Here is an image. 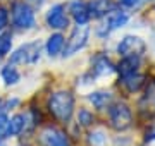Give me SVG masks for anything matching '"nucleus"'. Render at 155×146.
Instances as JSON below:
<instances>
[{
    "label": "nucleus",
    "instance_id": "obj_25",
    "mask_svg": "<svg viewBox=\"0 0 155 146\" xmlns=\"http://www.w3.org/2000/svg\"><path fill=\"white\" fill-rule=\"evenodd\" d=\"M121 4H124L126 7H138L141 0H121Z\"/></svg>",
    "mask_w": 155,
    "mask_h": 146
},
{
    "label": "nucleus",
    "instance_id": "obj_9",
    "mask_svg": "<svg viewBox=\"0 0 155 146\" xmlns=\"http://www.w3.org/2000/svg\"><path fill=\"white\" fill-rule=\"evenodd\" d=\"M69 11H71V16L74 17L79 26H84V24L90 21V9H88V4L84 0H72L71 5H69Z\"/></svg>",
    "mask_w": 155,
    "mask_h": 146
},
{
    "label": "nucleus",
    "instance_id": "obj_20",
    "mask_svg": "<svg viewBox=\"0 0 155 146\" xmlns=\"http://www.w3.org/2000/svg\"><path fill=\"white\" fill-rule=\"evenodd\" d=\"M9 127H11V117L7 113L0 112V139L11 138L9 136Z\"/></svg>",
    "mask_w": 155,
    "mask_h": 146
},
{
    "label": "nucleus",
    "instance_id": "obj_19",
    "mask_svg": "<svg viewBox=\"0 0 155 146\" xmlns=\"http://www.w3.org/2000/svg\"><path fill=\"white\" fill-rule=\"evenodd\" d=\"M11 46H12V34L9 31L0 33V57H5L11 52Z\"/></svg>",
    "mask_w": 155,
    "mask_h": 146
},
{
    "label": "nucleus",
    "instance_id": "obj_6",
    "mask_svg": "<svg viewBox=\"0 0 155 146\" xmlns=\"http://www.w3.org/2000/svg\"><path fill=\"white\" fill-rule=\"evenodd\" d=\"M145 52V41L140 36H124L117 45V53L122 57H140Z\"/></svg>",
    "mask_w": 155,
    "mask_h": 146
},
{
    "label": "nucleus",
    "instance_id": "obj_7",
    "mask_svg": "<svg viewBox=\"0 0 155 146\" xmlns=\"http://www.w3.org/2000/svg\"><path fill=\"white\" fill-rule=\"evenodd\" d=\"M40 144L41 146H71L69 136L57 127H45L40 132Z\"/></svg>",
    "mask_w": 155,
    "mask_h": 146
},
{
    "label": "nucleus",
    "instance_id": "obj_21",
    "mask_svg": "<svg viewBox=\"0 0 155 146\" xmlns=\"http://www.w3.org/2000/svg\"><path fill=\"white\" fill-rule=\"evenodd\" d=\"M93 113L90 112V110H86V108H81L79 112H78V122L81 124V125H91L93 124Z\"/></svg>",
    "mask_w": 155,
    "mask_h": 146
},
{
    "label": "nucleus",
    "instance_id": "obj_12",
    "mask_svg": "<svg viewBox=\"0 0 155 146\" xmlns=\"http://www.w3.org/2000/svg\"><path fill=\"white\" fill-rule=\"evenodd\" d=\"M64 45H66V38H64L61 33H55V34H52V36L47 40L45 48H47V53H48L50 57H55V55H59V53L62 52Z\"/></svg>",
    "mask_w": 155,
    "mask_h": 146
},
{
    "label": "nucleus",
    "instance_id": "obj_29",
    "mask_svg": "<svg viewBox=\"0 0 155 146\" xmlns=\"http://www.w3.org/2000/svg\"><path fill=\"white\" fill-rule=\"evenodd\" d=\"M0 146H5V144H0Z\"/></svg>",
    "mask_w": 155,
    "mask_h": 146
},
{
    "label": "nucleus",
    "instance_id": "obj_13",
    "mask_svg": "<svg viewBox=\"0 0 155 146\" xmlns=\"http://www.w3.org/2000/svg\"><path fill=\"white\" fill-rule=\"evenodd\" d=\"M88 100L93 103V107L104 110L112 103V93H109V91H95V93H90Z\"/></svg>",
    "mask_w": 155,
    "mask_h": 146
},
{
    "label": "nucleus",
    "instance_id": "obj_5",
    "mask_svg": "<svg viewBox=\"0 0 155 146\" xmlns=\"http://www.w3.org/2000/svg\"><path fill=\"white\" fill-rule=\"evenodd\" d=\"M88 38H90V28H86V26H78V28L71 33V38L67 40L64 55L71 57V55H74L76 52H79L81 48H84L86 43H88Z\"/></svg>",
    "mask_w": 155,
    "mask_h": 146
},
{
    "label": "nucleus",
    "instance_id": "obj_18",
    "mask_svg": "<svg viewBox=\"0 0 155 146\" xmlns=\"http://www.w3.org/2000/svg\"><path fill=\"white\" fill-rule=\"evenodd\" d=\"M88 9L91 17H102L109 11V0H93L88 5Z\"/></svg>",
    "mask_w": 155,
    "mask_h": 146
},
{
    "label": "nucleus",
    "instance_id": "obj_1",
    "mask_svg": "<svg viewBox=\"0 0 155 146\" xmlns=\"http://www.w3.org/2000/svg\"><path fill=\"white\" fill-rule=\"evenodd\" d=\"M48 110L61 122H69L74 112V96L71 91H55L48 98Z\"/></svg>",
    "mask_w": 155,
    "mask_h": 146
},
{
    "label": "nucleus",
    "instance_id": "obj_24",
    "mask_svg": "<svg viewBox=\"0 0 155 146\" xmlns=\"http://www.w3.org/2000/svg\"><path fill=\"white\" fill-rule=\"evenodd\" d=\"M17 105H19V98H12V100H9L5 103V110H11V108H14V107H17Z\"/></svg>",
    "mask_w": 155,
    "mask_h": 146
},
{
    "label": "nucleus",
    "instance_id": "obj_11",
    "mask_svg": "<svg viewBox=\"0 0 155 146\" xmlns=\"http://www.w3.org/2000/svg\"><path fill=\"white\" fill-rule=\"evenodd\" d=\"M114 71H116L114 64H112L105 55H97L95 57L93 71H91L93 76H97V78H100V76H110V74H114Z\"/></svg>",
    "mask_w": 155,
    "mask_h": 146
},
{
    "label": "nucleus",
    "instance_id": "obj_26",
    "mask_svg": "<svg viewBox=\"0 0 155 146\" xmlns=\"http://www.w3.org/2000/svg\"><path fill=\"white\" fill-rule=\"evenodd\" d=\"M153 139H155V125L147 131V141H153Z\"/></svg>",
    "mask_w": 155,
    "mask_h": 146
},
{
    "label": "nucleus",
    "instance_id": "obj_4",
    "mask_svg": "<svg viewBox=\"0 0 155 146\" xmlns=\"http://www.w3.org/2000/svg\"><path fill=\"white\" fill-rule=\"evenodd\" d=\"M40 41H29L17 48L11 55L12 64H35L40 59Z\"/></svg>",
    "mask_w": 155,
    "mask_h": 146
},
{
    "label": "nucleus",
    "instance_id": "obj_15",
    "mask_svg": "<svg viewBox=\"0 0 155 146\" xmlns=\"http://www.w3.org/2000/svg\"><path fill=\"white\" fill-rule=\"evenodd\" d=\"M0 76H2V79H4V83H5L7 86L11 84H17L19 83V79H21V72L17 71L14 65H4L2 67V71H0Z\"/></svg>",
    "mask_w": 155,
    "mask_h": 146
},
{
    "label": "nucleus",
    "instance_id": "obj_22",
    "mask_svg": "<svg viewBox=\"0 0 155 146\" xmlns=\"http://www.w3.org/2000/svg\"><path fill=\"white\" fill-rule=\"evenodd\" d=\"M105 141H107V136L104 131H95V132L90 134V143L93 146H104Z\"/></svg>",
    "mask_w": 155,
    "mask_h": 146
},
{
    "label": "nucleus",
    "instance_id": "obj_23",
    "mask_svg": "<svg viewBox=\"0 0 155 146\" xmlns=\"http://www.w3.org/2000/svg\"><path fill=\"white\" fill-rule=\"evenodd\" d=\"M5 24H7V12L4 9H0V31L5 28Z\"/></svg>",
    "mask_w": 155,
    "mask_h": 146
},
{
    "label": "nucleus",
    "instance_id": "obj_10",
    "mask_svg": "<svg viewBox=\"0 0 155 146\" xmlns=\"http://www.w3.org/2000/svg\"><path fill=\"white\" fill-rule=\"evenodd\" d=\"M29 124H36L29 113H16L11 117V127H9V136H21L28 129Z\"/></svg>",
    "mask_w": 155,
    "mask_h": 146
},
{
    "label": "nucleus",
    "instance_id": "obj_28",
    "mask_svg": "<svg viewBox=\"0 0 155 146\" xmlns=\"http://www.w3.org/2000/svg\"><path fill=\"white\" fill-rule=\"evenodd\" d=\"M0 107H2V100H0Z\"/></svg>",
    "mask_w": 155,
    "mask_h": 146
},
{
    "label": "nucleus",
    "instance_id": "obj_27",
    "mask_svg": "<svg viewBox=\"0 0 155 146\" xmlns=\"http://www.w3.org/2000/svg\"><path fill=\"white\" fill-rule=\"evenodd\" d=\"M29 2H33L35 7H41V5H43V2H45V0H29Z\"/></svg>",
    "mask_w": 155,
    "mask_h": 146
},
{
    "label": "nucleus",
    "instance_id": "obj_8",
    "mask_svg": "<svg viewBox=\"0 0 155 146\" xmlns=\"http://www.w3.org/2000/svg\"><path fill=\"white\" fill-rule=\"evenodd\" d=\"M47 24H48L52 29L67 28L69 21H67V16H66V12H64V5L57 4V5H54L48 12H47Z\"/></svg>",
    "mask_w": 155,
    "mask_h": 146
},
{
    "label": "nucleus",
    "instance_id": "obj_3",
    "mask_svg": "<svg viewBox=\"0 0 155 146\" xmlns=\"http://www.w3.org/2000/svg\"><path fill=\"white\" fill-rule=\"evenodd\" d=\"M12 24L17 29H31L35 26V14L24 2L12 5Z\"/></svg>",
    "mask_w": 155,
    "mask_h": 146
},
{
    "label": "nucleus",
    "instance_id": "obj_2",
    "mask_svg": "<svg viewBox=\"0 0 155 146\" xmlns=\"http://www.w3.org/2000/svg\"><path fill=\"white\" fill-rule=\"evenodd\" d=\"M109 119H110V125L117 131H124L131 127V120H133V113L131 108L126 103H116L112 105L109 110Z\"/></svg>",
    "mask_w": 155,
    "mask_h": 146
},
{
    "label": "nucleus",
    "instance_id": "obj_17",
    "mask_svg": "<svg viewBox=\"0 0 155 146\" xmlns=\"http://www.w3.org/2000/svg\"><path fill=\"white\" fill-rule=\"evenodd\" d=\"M127 19L129 17L124 12H112L110 16H109V19H107V28H109V31L110 29H119L122 26H126Z\"/></svg>",
    "mask_w": 155,
    "mask_h": 146
},
{
    "label": "nucleus",
    "instance_id": "obj_14",
    "mask_svg": "<svg viewBox=\"0 0 155 146\" xmlns=\"http://www.w3.org/2000/svg\"><path fill=\"white\" fill-rule=\"evenodd\" d=\"M143 83H145V78L138 72L129 74V76H122V86H124L129 93L140 91V88L143 86Z\"/></svg>",
    "mask_w": 155,
    "mask_h": 146
},
{
    "label": "nucleus",
    "instance_id": "obj_16",
    "mask_svg": "<svg viewBox=\"0 0 155 146\" xmlns=\"http://www.w3.org/2000/svg\"><path fill=\"white\" fill-rule=\"evenodd\" d=\"M138 65H140V57H124L122 62L119 64V72L122 76L134 74L138 71Z\"/></svg>",
    "mask_w": 155,
    "mask_h": 146
}]
</instances>
